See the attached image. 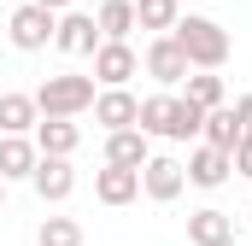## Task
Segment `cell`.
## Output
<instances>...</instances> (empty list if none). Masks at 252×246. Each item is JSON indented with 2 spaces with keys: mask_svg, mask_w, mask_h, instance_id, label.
Wrapping results in <instances>:
<instances>
[{
  "mask_svg": "<svg viewBox=\"0 0 252 246\" xmlns=\"http://www.w3.org/2000/svg\"><path fill=\"white\" fill-rule=\"evenodd\" d=\"M135 129H141V135H158V141H199L205 112H199V106H188L182 94H147V100H141Z\"/></svg>",
  "mask_w": 252,
  "mask_h": 246,
  "instance_id": "6da1fadb",
  "label": "cell"
},
{
  "mask_svg": "<svg viewBox=\"0 0 252 246\" xmlns=\"http://www.w3.org/2000/svg\"><path fill=\"white\" fill-rule=\"evenodd\" d=\"M170 35H176L188 70H223V64H229V30H223L217 18H182Z\"/></svg>",
  "mask_w": 252,
  "mask_h": 246,
  "instance_id": "7a4b0ae2",
  "label": "cell"
},
{
  "mask_svg": "<svg viewBox=\"0 0 252 246\" xmlns=\"http://www.w3.org/2000/svg\"><path fill=\"white\" fill-rule=\"evenodd\" d=\"M94 94H100V82L94 76H47L41 88H35V112L41 118H82V112H94Z\"/></svg>",
  "mask_w": 252,
  "mask_h": 246,
  "instance_id": "3957f363",
  "label": "cell"
},
{
  "mask_svg": "<svg viewBox=\"0 0 252 246\" xmlns=\"http://www.w3.org/2000/svg\"><path fill=\"white\" fill-rule=\"evenodd\" d=\"M129 76H141V53L129 41H100L94 47V82L100 88H129Z\"/></svg>",
  "mask_w": 252,
  "mask_h": 246,
  "instance_id": "277c9868",
  "label": "cell"
},
{
  "mask_svg": "<svg viewBox=\"0 0 252 246\" xmlns=\"http://www.w3.org/2000/svg\"><path fill=\"white\" fill-rule=\"evenodd\" d=\"M141 64H147V76H153V82H158L164 94L188 82V59H182L176 35H153V41H147V59H141Z\"/></svg>",
  "mask_w": 252,
  "mask_h": 246,
  "instance_id": "5b68a950",
  "label": "cell"
},
{
  "mask_svg": "<svg viewBox=\"0 0 252 246\" xmlns=\"http://www.w3.org/2000/svg\"><path fill=\"white\" fill-rule=\"evenodd\" d=\"M6 30H12V47H18V53H41V47L53 41V30H59V18L24 0V6L12 12V24H6Z\"/></svg>",
  "mask_w": 252,
  "mask_h": 246,
  "instance_id": "8992f818",
  "label": "cell"
},
{
  "mask_svg": "<svg viewBox=\"0 0 252 246\" xmlns=\"http://www.w3.org/2000/svg\"><path fill=\"white\" fill-rule=\"evenodd\" d=\"M188 187V176H182V164L176 158H164V153H153L147 164H141V193L147 199H158V205H170L176 193Z\"/></svg>",
  "mask_w": 252,
  "mask_h": 246,
  "instance_id": "52a82bcc",
  "label": "cell"
},
{
  "mask_svg": "<svg viewBox=\"0 0 252 246\" xmlns=\"http://www.w3.org/2000/svg\"><path fill=\"white\" fill-rule=\"evenodd\" d=\"M135 118H141V100H135L129 88H100V94H94V123H100L106 135L135 129Z\"/></svg>",
  "mask_w": 252,
  "mask_h": 246,
  "instance_id": "ba28073f",
  "label": "cell"
},
{
  "mask_svg": "<svg viewBox=\"0 0 252 246\" xmlns=\"http://www.w3.org/2000/svg\"><path fill=\"white\" fill-rule=\"evenodd\" d=\"M53 47L59 53H94L100 47V30H94V12H59V30H53Z\"/></svg>",
  "mask_w": 252,
  "mask_h": 246,
  "instance_id": "9c48e42d",
  "label": "cell"
},
{
  "mask_svg": "<svg viewBox=\"0 0 252 246\" xmlns=\"http://www.w3.org/2000/svg\"><path fill=\"white\" fill-rule=\"evenodd\" d=\"M182 176H188L193 187H223L229 176H235V164H229V153H217V147H193L188 153V164H182Z\"/></svg>",
  "mask_w": 252,
  "mask_h": 246,
  "instance_id": "30bf717a",
  "label": "cell"
},
{
  "mask_svg": "<svg viewBox=\"0 0 252 246\" xmlns=\"http://www.w3.org/2000/svg\"><path fill=\"white\" fill-rule=\"evenodd\" d=\"M35 164H41V153L30 135H0V182H30Z\"/></svg>",
  "mask_w": 252,
  "mask_h": 246,
  "instance_id": "8fae6325",
  "label": "cell"
},
{
  "mask_svg": "<svg viewBox=\"0 0 252 246\" xmlns=\"http://www.w3.org/2000/svg\"><path fill=\"white\" fill-rule=\"evenodd\" d=\"M76 147H82V129L70 118H41L35 123V153L41 158H70Z\"/></svg>",
  "mask_w": 252,
  "mask_h": 246,
  "instance_id": "7c38bea8",
  "label": "cell"
},
{
  "mask_svg": "<svg viewBox=\"0 0 252 246\" xmlns=\"http://www.w3.org/2000/svg\"><path fill=\"white\" fill-rule=\"evenodd\" d=\"M188 246H235V217L217 211V205L193 211L188 217Z\"/></svg>",
  "mask_w": 252,
  "mask_h": 246,
  "instance_id": "4fadbf2b",
  "label": "cell"
},
{
  "mask_svg": "<svg viewBox=\"0 0 252 246\" xmlns=\"http://www.w3.org/2000/svg\"><path fill=\"white\" fill-rule=\"evenodd\" d=\"M94 199H100V205H129V199H141V170L100 164V170H94Z\"/></svg>",
  "mask_w": 252,
  "mask_h": 246,
  "instance_id": "5bb4252c",
  "label": "cell"
},
{
  "mask_svg": "<svg viewBox=\"0 0 252 246\" xmlns=\"http://www.w3.org/2000/svg\"><path fill=\"white\" fill-rule=\"evenodd\" d=\"M30 187H35L47 205L70 199V193H76V170H70V158H41V164H35V176H30Z\"/></svg>",
  "mask_w": 252,
  "mask_h": 246,
  "instance_id": "9a60e30c",
  "label": "cell"
},
{
  "mask_svg": "<svg viewBox=\"0 0 252 246\" xmlns=\"http://www.w3.org/2000/svg\"><path fill=\"white\" fill-rule=\"evenodd\" d=\"M153 153H147V135L141 129H118V135H106V164H118V170H141Z\"/></svg>",
  "mask_w": 252,
  "mask_h": 246,
  "instance_id": "2e32d148",
  "label": "cell"
},
{
  "mask_svg": "<svg viewBox=\"0 0 252 246\" xmlns=\"http://www.w3.org/2000/svg\"><path fill=\"white\" fill-rule=\"evenodd\" d=\"M94 30H100V41H129L135 35V0H100Z\"/></svg>",
  "mask_w": 252,
  "mask_h": 246,
  "instance_id": "e0dca14e",
  "label": "cell"
},
{
  "mask_svg": "<svg viewBox=\"0 0 252 246\" xmlns=\"http://www.w3.org/2000/svg\"><path fill=\"white\" fill-rule=\"evenodd\" d=\"M35 123H41L35 94H0V135H30Z\"/></svg>",
  "mask_w": 252,
  "mask_h": 246,
  "instance_id": "ac0fdd59",
  "label": "cell"
},
{
  "mask_svg": "<svg viewBox=\"0 0 252 246\" xmlns=\"http://www.w3.org/2000/svg\"><path fill=\"white\" fill-rule=\"evenodd\" d=\"M176 24H182V6H176V0H135V30L170 35Z\"/></svg>",
  "mask_w": 252,
  "mask_h": 246,
  "instance_id": "d6986e66",
  "label": "cell"
},
{
  "mask_svg": "<svg viewBox=\"0 0 252 246\" xmlns=\"http://www.w3.org/2000/svg\"><path fill=\"white\" fill-rule=\"evenodd\" d=\"M199 141H205V147H217V153H235V147H241V123H235V112H229V106L205 112V129H199Z\"/></svg>",
  "mask_w": 252,
  "mask_h": 246,
  "instance_id": "ffe728a7",
  "label": "cell"
},
{
  "mask_svg": "<svg viewBox=\"0 0 252 246\" xmlns=\"http://www.w3.org/2000/svg\"><path fill=\"white\" fill-rule=\"evenodd\" d=\"M182 100H188V106H199V112H217V106H223V76H217V70H188Z\"/></svg>",
  "mask_w": 252,
  "mask_h": 246,
  "instance_id": "44dd1931",
  "label": "cell"
},
{
  "mask_svg": "<svg viewBox=\"0 0 252 246\" xmlns=\"http://www.w3.org/2000/svg\"><path fill=\"white\" fill-rule=\"evenodd\" d=\"M41 246H82V223L76 217H41Z\"/></svg>",
  "mask_w": 252,
  "mask_h": 246,
  "instance_id": "7402d4cb",
  "label": "cell"
},
{
  "mask_svg": "<svg viewBox=\"0 0 252 246\" xmlns=\"http://www.w3.org/2000/svg\"><path fill=\"white\" fill-rule=\"evenodd\" d=\"M229 164H235V176H247V182H252V135H241V147L229 153Z\"/></svg>",
  "mask_w": 252,
  "mask_h": 246,
  "instance_id": "603a6c76",
  "label": "cell"
},
{
  "mask_svg": "<svg viewBox=\"0 0 252 246\" xmlns=\"http://www.w3.org/2000/svg\"><path fill=\"white\" fill-rule=\"evenodd\" d=\"M229 112H235V123H241V135H252V94H241Z\"/></svg>",
  "mask_w": 252,
  "mask_h": 246,
  "instance_id": "cb8c5ba5",
  "label": "cell"
},
{
  "mask_svg": "<svg viewBox=\"0 0 252 246\" xmlns=\"http://www.w3.org/2000/svg\"><path fill=\"white\" fill-rule=\"evenodd\" d=\"M30 6H41V12H53V18H59V12H70V0H30Z\"/></svg>",
  "mask_w": 252,
  "mask_h": 246,
  "instance_id": "d4e9b609",
  "label": "cell"
},
{
  "mask_svg": "<svg viewBox=\"0 0 252 246\" xmlns=\"http://www.w3.org/2000/svg\"><path fill=\"white\" fill-rule=\"evenodd\" d=\"M0 205H6V182H0Z\"/></svg>",
  "mask_w": 252,
  "mask_h": 246,
  "instance_id": "484cf974",
  "label": "cell"
},
{
  "mask_svg": "<svg viewBox=\"0 0 252 246\" xmlns=\"http://www.w3.org/2000/svg\"><path fill=\"white\" fill-rule=\"evenodd\" d=\"M247 217H252V211H247Z\"/></svg>",
  "mask_w": 252,
  "mask_h": 246,
  "instance_id": "4316f807",
  "label": "cell"
}]
</instances>
